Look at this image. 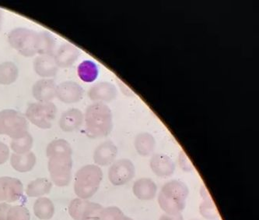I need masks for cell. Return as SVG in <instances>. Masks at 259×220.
I'll use <instances>...</instances> for the list:
<instances>
[{"mask_svg": "<svg viewBox=\"0 0 259 220\" xmlns=\"http://www.w3.org/2000/svg\"><path fill=\"white\" fill-rule=\"evenodd\" d=\"M72 148L64 139L49 143L46 150L52 181L59 187L69 185L72 175Z\"/></svg>", "mask_w": 259, "mask_h": 220, "instance_id": "cell-1", "label": "cell"}, {"mask_svg": "<svg viewBox=\"0 0 259 220\" xmlns=\"http://www.w3.org/2000/svg\"><path fill=\"white\" fill-rule=\"evenodd\" d=\"M87 134L91 138L105 137L112 130V113L104 102H94L85 112Z\"/></svg>", "mask_w": 259, "mask_h": 220, "instance_id": "cell-2", "label": "cell"}, {"mask_svg": "<svg viewBox=\"0 0 259 220\" xmlns=\"http://www.w3.org/2000/svg\"><path fill=\"white\" fill-rule=\"evenodd\" d=\"M189 189L184 182L172 179L164 184L158 195V203L163 212L169 215L182 213L186 205Z\"/></svg>", "mask_w": 259, "mask_h": 220, "instance_id": "cell-3", "label": "cell"}, {"mask_svg": "<svg viewBox=\"0 0 259 220\" xmlns=\"http://www.w3.org/2000/svg\"><path fill=\"white\" fill-rule=\"evenodd\" d=\"M103 179L102 169L97 165H87L75 176L74 192L80 199L87 200L96 194Z\"/></svg>", "mask_w": 259, "mask_h": 220, "instance_id": "cell-4", "label": "cell"}, {"mask_svg": "<svg viewBox=\"0 0 259 220\" xmlns=\"http://www.w3.org/2000/svg\"><path fill=\"white\" fill-rule=\"evenodd\" d=\"M8 42L20 54L31 57L37 54L39 32L24 27H17L9 33Z\"/></svg>", "mask_w": 259, "mask_h": 220, "instance_id": "cell-5", "label": "cell"}, {"mask_svg": "<svg viewBox=\"0 0 259 220\" xmlns=\"http://www.w3.org/2000/svg\"><path fill=\"white\" fill-rule=\"evenodd\" d=\"M28 133L27 119L14 109L0 111V135L6 134L12 139L22 137Z\"/></svg>", "mask_w": 259, "mask_h": 220, "instance_id": "cell-6", "label": "cell"}, {"mask_svg": "<svg viewBox=\"0 0 259 220\" xmlns=\"http://www.w3.org/2000/svg\"><path fill=\"white\" fill-rule=\"evenodd\" d=\"M56 114L57 108L53 102H36L29 105L26 117L36 127L49 129L53 126Z\"/></svg>", "mask_w": 259, "mask_h": 220, "instance_id": "cell-7", "label": "cell"}, {"mask_svg": "<svg viewBox=\"0 0 259 220\" xmlns=\"http://www.w3.org/2000/svg\"><path fill=\"white\" fill-rule=\"evenodd\" d=\"M103 209L100 204L76 198L69 204V213L75 220H101Z\"/></svg>", "mask_w": 259, "mask_h": 220, "instance_id": "cell-8", "label": "cell"}, {"mask_svg": "<svg viewBox=\"0 0 259 220\" xmlns=\"http://www.w3.org/2000/svg\"><path fill=\"white\" fill-rule=\"evenodd\" d=\"M136 174V168L128 159H121L114 162L108 170L110 182L115 186H122L133 179Z\"/></svg>", "mask_w": 259, "mask_h": 220, "instance_id": "cell-9", "label": "cell"}, {"mask_svg": "<svg viewBox=\"0 0 259 220\" xmlns=\"http://www.w3.org/2000/svg\"><path fill=\"white\" fill-rule=\"evenodd\" d=\"M24 193V186L17 178L0 177V202H14Z\"/></svg>", "mask_w": 259, "mask_h": 220, "instance_id": "cell-10", "label": "cell"}, {"mask_svg": "<svg viewBox=\"0 0 259 220\" xmlns=\"http://www.w3.org/2000/svg\"><path fill=\"white\" fill-rule=\"evenodd\" d=\"M83 95L82 87L74 82H65L56 87V96L64 103L71 104L80 101Z\"/></svg>", "mask_w": 259, "mask_h": 220, "instance_id": "cell-11", "label": "cell"}, {"mask_svg": "<svg viewBox=\"0 0 259 220\" xmlns=\"http://www.w3.org/2000/svg\"><path fill=\"white\" fill-rule=\"evenodd\" d=\"M117 88L111 82H101L93 85L88 91L90 98L94 102H109L116 97Z\"/></svg>", "mask_w": 259, "mask_h": 220, "instance_id": "cell-12", "label": "cell"}, {"mask_svg": "<svg viewBox=\"0 0 259 220\" xmlns=\"http://www.w3.org/2000/svg\"><path fill=\"white\" fill-rule=\"evenodd\" d=\"M150 166L153 173L160 177H168L175 170L173 159L163 153L153 155L150 159Z\"/></svg>", "mask_w": 259, "mask_h": 220, "instance_id": "cell-13", "label": "cell"}, {"mask_svg": "<svg viewBox=\"0 0 259 220\" xmlns=\"http://www.w3.org/2000/svg\"><path fill=\"white\" fill-rule=\"evenodd\" d=\"M117 154L118 148L112 141H104L95 149L94 160L98 166H108L115 162Z\"/></svg>", "mask_w": 259, "mask_h": 220, "instance_id": "cell-14", "label": "cell"}, {"mask_svg": "<svg viewBox=\"0 0 259 220\" xmlns=\"http://www.w3.org/2000/svg\"><path fill=\"white\" fill-rule=\"evenodd\" d=\"M56 82L52 79L39 80L32 88V94L38 102H50L56 97Z\"/></svg>", "mask_w": 259, "mask_h": 220, "instance_id": "cell-15", "label": "cell"}, {"mask_svg": "<svg viewBox=\"0 0 259 220\" xmlns=\"http://www.w3.org/2000/svg\"><path fill=\"white\" fill-rule=\"evenodd\" d=\"M79 56V50L77 47L71 43H65L58 49L54 59L58 67L67 68L77 60Z\"/></svg>", "mask_w": 259, "mask_h": 220, "instance_id": "cell-16", "label": "cell"}, {"mask_svg": "<svg viewBox=\"0 0 259 220\" xmlns=\"http://www.w3.org/2000/svg\"><path fill=\"white\" fill-rule=\"evenodd\" d=\"M133 194L141 201H150L157 195V186L150 178H140L133 185Z\"/></svg>", "mask_w": 259, "mask_h": 220, "instance_id": "cell-17", "label": "cell"}, {"mask_svg": "<svg viewBox=\"0 0 259 220\" xmlns=\"http://www.w3.org/2000/svg\"><path fill=\"white\" fill-rule=\"evenodd\" d=\"M83 114L78 108H72L66 110L61 116L59 126L64 132H72L82 125Z\"/></svg>", "mask_w": 259, "mask_h": 220, "instance_id": "cell-18", "label": "cell"}, {"mask_svg": "<svg viewBox=\"0 0 259 220\" xmlns=\"http://www.w3.org/2000/svg\"><path fill=\"white\" fill-rule=\"evenodd\" d=\"M58 68L53 56H40L36 58L34 62L36 74L45 79L56 76Z\"/></svg>", "mask_w": 259, "mask_h": 220, "instance_id": "cell-19", "label": "cell"}, {"mask_svg": "<svg viewBox=\"0 0 259 220\" xmlns=\"http://www.w3.org/2000/svg\"><path fill=\"white\" fill-rule=\"evenodd\" d=\"M28 209L20 205L0 204V220H30Z\"/></svg>", "mask_w": 259, "mask_h": 220, "instance_id": "cell-20", "label": "cell"}, {"mask_svg": "<svg viewBox=\"0 0 259 220\" xmlns=\"http://www.w3.org/2000/svg\"><path fill=\"white\" fill-rule=\"evenodd\" d=\"M11 166L20 173H27L32 170L36 164V156L31 152L25 154H13L10 158Z\"/></svg>", "mask_w": 259, "mask_h": 220, "instance_id": "cell-21", "label": "cell"}, {"mask_svg": "<svg viewBox=\"0 0 259 220\" xmlns=\"http://www.w3.org/2000/svg\"><path fill=\"white\" fill-rule=\"evenodd\" d=\"M200 193L203 199L199 205V212L202 216L209 220L219 219V212L207 189L202 188Z\"/></svg>", "mask_w": 259, "mask_h": 220, "instance_id": "cell-22", "label": "cell"}, {"mask_svg": "<svg viewBox=\"0 0 259 220\" xmlns=\"http://www.w3.org/2000/svg\"><path fill=\"white\" fill-rule=\"evenodd\" d=\"M134 144L140 156H147L153 153L156 146V141L150 133L141 132L135 138Z\"/></svg>", "mask_w": 259, "mask_h": 220, "instance_id": "cell-23", "label": "cell"}, {"mask_svg": "<svg viewBox=\"0 0 259 220\" xmlns=\"http://www.w3.org/2000/svg\"><path fill=\"white\" fill-rule=\"evenodd\" d=\"M53 184L47 178H38L34 181L30 182L26 190V194L28 197H40L47 195L51 192Z\"/></svg>", "mask_w": 259, "mask_h": 220, "instance_id": "cell-24", "label": "cell"}, {"mask_svg": "<svg viewBox=\"0 0 259 220\" xmlns=\"http://www.w3.org/2000/svg\"><path fill=\"white\" fill-rule=\"evenodd\" d=\"M34 212L40 219H50L55 213L54 205L49 198H38L34 205Z\"/></svg>", "mask_w": 259, "mask_h": 220, "instance_id": "cell-25", "label": "cell"}, {"mask_svg": "<svg viewBox=\"0 0 259 220\" xmlns=\"http://www.w3.org/2000/svg\"><path fill=\"white\" fill-rule=\"evenodd\" d=\"M77 74L82 82H93L98 78L99 69L95 62L84 60L78 66Z\"/></svg>", "mask_w": 259, "mask_h": 220, "instance_id": "cell-26", "label": "cell"}, {"mask_svg": "<svg viewBox=\"0 0 259 220\" xmlns=\"http://www.w3.org/2000/svg\"><path fill=\"white\" fill-rule=\"evenodd\" d=\"M19 69L13 62H4L0 64V85H10L17 81Z\"/></svg>", "mask_w": 259, "mask_h": 220, "instance_id": "cell-27", "label": "cell"}, {"mask_svg": "<svg viewBox=\"0 0 259 220\" xmlns=\"http://www.w3.org/2000/svg\"><path fill=\"white\" fill-rule=\"evenodd\" d=\"M56 41L53 36L48 31L39 32L38 49L37 54L40 56H53Z\"/></svg>", "mask_w": 259, "mask_h": 220, "instance_id": "cell-28", "label": "cell"}, {"mask_svg": "<svg viewBox=\"0 0 259 220\" xmlns=\"http://www.w3.org/2000/svg\"><path fill=\"white\" fill-rule=\"evenodd\" d=\"M10 146L16 154H25L29 153L33 146V137L29 133L22 137L12 139Z\"/></svg>", "mask_w": 259, "mask_h": 220, "instance_id": "cell-29", "label": "cell"}, {"mask_svg": "<svg viewBox=\"0 0 259 220\" xmlns=\"http://www.w3.org/2000/svg\"><path fill=\"white\" fill-rule=\"evenodd\" d=\"M101 220H133L125 216L118 207L110 206L104 208L101 213Z\"/></svg>", "mask_w": 259, "mask_h": 220, "instance_id": "cell-30", "label": "cell"}, {"mask_svg": "<svg viewBox=\"0 0 259 220\" xmlns=\"http://www.w3.org/2000/svg\"><path fill=\"white\" fill-rule=\"evenodd\" d=\"M179 163H180L181 167L185 171H190L193 169L194 167L192 163L184 151H181L180 154H179Z\"/></svg>", "mask_w": 259, "mask_h": 220, "instance_id": "cell-31", "label": "cell"}, {"mask_svg": "<svg viewBox=\"0 0 259 220\" xmlns=\"http://www.w3.org/2000/svg\"><path fill=\"white\" fill-rule=\"evenodd\" d=\"M10 149L8 146L0 141V165L4 164L8 160Z\"/></svg>", "mask_w": 259, "mask_h": 220, "instance_id": "cell-32", "label": "cell"}, {"mask_svg": "<svg viewBox=\"0 0 259 220\" xmlns=\"http://www.w3.org/2000/svg\"><path fill=\"white\" fill-rule=\"evenodd\" d=\"M159 220H184V217L182 213L177 214V215H169L165 213L160 217Z\"/></svg>", "mask_w": 259, "mask_h": 220, "instance_id": "cell-33", "label": "cell"}, {"mask_svg": "<svg viewBox=\"0 0 259 220\" xmlns=\"http://www.w3.org/2000/svg\"><path fill=\"white\" fill-rule=\"evenodd\" d=\"M3 19H4V13L0 10V31H1V29H2Z\"/></svg>", "mask_w": 259, "mask_h": 220, "instance_id": "cell-34", "label": "cell"}, {"mask_svg": "<svg viewBox=\"0 0 259 220\" xmlns=\"http://www.w3.org/2000/svg\"><path fill=\"white\" fill-rule=\"evenodd\" d=\"M191 220H199V219H191Z\"/></svg>", "mask_w": 259, "mask_h": 220, "instance_id": "cell-35", "label": "cell"}]
</instances>
